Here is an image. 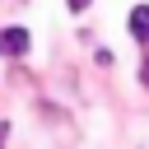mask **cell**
<instances>
[{"label": "cell", "mask_w": 149, "mask_h": 149, "mask_svg": "<svg viewBox=\"0 0 149 149\" xmlns=\"http://www.w3.org/2000/svg\"><path fill=\"white\" fill-rule=\"evenodd\" d=\"M28 47H33L28 28H0V56H23Z\"/></svg>", "instance_id": "obj_1"}, {"label": "cell", "mask_w": 149, "mask_h": 149, "mask_svg": "<svg viewBox=\"0 0 149 149\" xmlns=\"http://www.w3.org/2000/svg\"><path fill=\"white\" fill-rule=\"evenodd\" d=\"M126 23H130V37H135V42H144V47H149V5H135V9H130V19H126Z\"/></svg>", "instance_id": "obj_2"}, {"label": "cell", "mask_w": 149, "mask_h": 149, "mask_svg": "<svg viewBox=\"0 0 149 149\" xmlns=\"http://www.w3.org/2000/svg\"><path fill=\"white\" fill-rule=\"evenodd\" d=\"M140 79H144V84H149V56H144V65H140Z\"/></svg>", "instance_id": "obj_3"}, {"label": "cell", "mask_w": 149, "mask_h": 149, "mask_svg": "<svg viewBox=\"0 0 149 149\" xmlns=\"http://www.w3.org/2000/svg\"><path fill=\"white\" fill-rule=\"evenodd\" d=\"M65 5H70V9H88V0H65Z\"/></svg>", "instance_id": "obj_4"}, {"label": "cell", "mask_w": 149, "mask_h": 149, "mask_svg": "<svg viewBox=\"0 0 149 149\" xmlns=\"http://www.w3.org/2000/svg\"><path fill=\"white\" fill-rule=\"evenodd\" d=\"M5 140H9V121H0V144H5Z\"/></svg>", "instance_id": "obj_5"}]
</instances>
